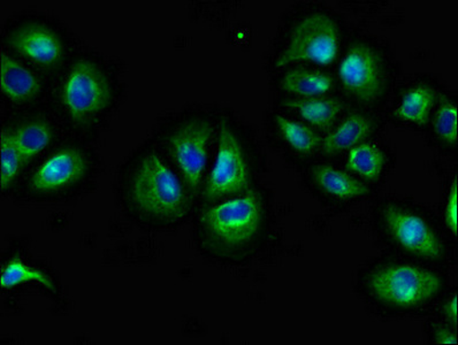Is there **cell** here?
I'll return each mask as SVG.
<instances>
[{
  "label": "cell",
  "mask_w": 458,
  "mask_h": 345,
  "mask_svg": "<svg viewBox=\"0 0 458 345\" xmlns=\"http://www.w3.org/2000/svg\"><path fill=\"white\" fill-rule=\"evenodd\" d=\"M270 224V200L257 186L238 198L196 206L192 236L205 258L223 266H241L259 254Z\"/></svg>",
  "instance_id": "obj_3"
},
{
  "label": "cell",
  "mask_w": 458,
  "mask_h": 345,
  "mask_svg": "<svg viewBox=\"0 0 458 345\" xmlns=\"http://www.w3.org/2000/svg\"><path fill=\"white\" fill-rule=\"evenodd\" d=\"M115 195L124 216L148 231L178 230L197 206L186 184L150 139L120 166Z\"/></svg>",
  "instance_id": "obj_2"
},
{
  "label": "cell",
  "mask_w": 458,
  "mask_h": 345,
  "mask_svg": "<svg viewBox=\"0 0 458 345\" xmlns=\"http://www.w3.org/2000/svg\"><path fill=\"white\" fill-rule=\"evenodd\" d=\"M457 200H458V183L457 176L454 178L452 186L445 200V211H444V223L445 228H447L450 234L453 235L454 239L457 238L458 231V220H457Z\"/></svg>",
  "instance_id": "obj_25"
},
{
  "label": "cell",
  "mask_w": 458,
  "mask_h": 345,
  "mask_svg": "<svg viewBox=\"0 0 458 345\" xmlns=\"http://www.w3.org/2000/svg\"><path fill=\"white\" fill-rule=\"evenodd\" d=\"M2 124L10 130L27 168L68 136L46 103L10 111Z\"/></svg>",
  "instance_id": "obj_11"
},
{
  "label": "cell",
  "mask_w": 458,
  "mask_h": 345,
  "mask_svg": "<svg viewBox=\"0 0 458 345\" xmlns=\"http://www.w3.org/2000/svg\"><path fill=\"white\" fill-rule=\"evenodd\" d=\"M339 78L349 97L364 105L383 99L388 79L379 54L364 43L353 44L339 66Z\"/></svg>",
  "instance_id": "obj_12"
},
{
  "label": "cell",
  "mask_w": 458,
  "mask_h": 345,
  "mask_svg": "<svg viewBox=\"0 0 458 345\" xmlns=\"http://www.w3.org/2000/svg\"><path fill=\"white\" fill-rule=\"evenodd\" d=\"M33 282L46 288L51 294H57V282L52 278L49 273L30 264L19 255L11 256L2 266V279L0 284L4 290L17 288Z\"/></svg>",
  "instance_id": "obj_20"
},
{
  "label": "cell",
  "mask_w": 458,
  "mask_h": 345,
  "mask_svg": "<svg viewBox=\"0 0 458 345\" xmlns=\"http://www.w3.org/2000/svg\"><path fill=\"white\" fill-rule=\"evenodd\" d=\"M281 105L318 131H331L348 107L335 97L287 98Z\"/></svg>",
  "instance_id": "obj_15"
},
{
  "label": "cell",
  "mask_w": 458,
  "mask_h": 345,
  "mask_svg": "<svg viewBox=\"0 0 458 345\" xmlns=\"http://www.w3.org/2000/svg\"><path fill=\"white\" fill-rule=\"evenodd\" d=\"M437 311L439 319L457 328L458 311L456 289L441 297L439 302L437 303Z\"/></svg>",
  "instance_id": "obj_26"
},
{
  "label": "cell",
  "mask_w": 458,
  "mask_h": 345,
  "mask_svg": "<svg viewBox=\"0 0 458 345\" xmlns=\"http://www.w3.org/2000/svg\"><path fill=\"white\" fill-rule=\"evenodd\" d=\"M219 120L220 114L208 108L184 107L163 116L148 138L186 184L196 204L215 156Z\"/></svg>",
  "instance_id": "obj_6"
},
{
  "label": "cell",
  "mask_w": 458,
  "mask_h": 345,
  "mask_svg": "<svg viewBox=\"0 0 458 345\" xmlns=\"http://www.w3.org/2000/svg\"><path fill=\"white\" fill-rule=\"evenodd\" d=\"M377 216L386 238L405 255L426 264H440L447 257V248L439 231L415 208L387 202Z\"/></svg>",
  "instance_id": "obj_9"
},
{
  "label": "cell",
  "mask_w": 458,
  "mask_h": 345,
  "mask_svg": "<svg viewBox=\"0 0 458 345\" xmlns=\"http://www.w3.org/2000/svg\"><path fill=\"white\" fill-rule=\"evenodd\" d=\"M425 332L429 343L458 345L457 328L444 320L437 318L428 321Z\"/></svg>",
  "instance_id": "obj_24"
},
{
  "label": "cell",
  "mask_w": 458,
  "mask_h": 345,
  "mask_svg": "<svg viewBox=\"0 0 458 345\" xmlns=\"http://www.w3.org/2000/svg\"><path fill=\"white\" fill-rule=\"evenodd\" d=\"M340 44V29L328 14L312 13L293 28L286 47L276 59L279 70L292 63L305 62L317 65H331L336 59Z\"/></svg>",
  "instance_id": "obj_10"
},
{
  "label": "cell",
  "mask_w": 458,
  "mask_h": 345,
  "mask_svg": "<svg viewBox=\"0 0 458 345\" xmlns=\"http://www.w3.org/2000/svg\"><path fill=\"white\" fill-rule=\"evenodd\" d=\"M100 166V156L92 143L66 136L27 168L12 196L25 203L74 199L91 190Z\"/></svg>",
  "instance_id": "obj_5"
},
{
  "label": "cell",
  "mask_w": 458,
  "mask_h": 345,
  "mask_svg": "<svg viewBox=\"0 0 458 345\" xmlns=\"http://www.w3.org/2000/svg\"><path fill=\"white\" fill-rule=\"evenodd\" d=\"M272 124L281 142L295 155L311 156L321 152L324 138L308 124L281 114H273Z\"/></svg>",
  "instance_id": "obj_18"
},
{
  "label": "cell",
  "mask_w": 458,
  "mask_h": 345,
  "mask_svg": "<svg viewBox=\"0 0 458 345\" xmlns=\"http://www.w3.org/2000/svg\"><path fill=\"white\" fill-rule=\"evenodd\" d=\"M123 92L115 63L98 52L80 47L49 82L44 103L68 136L92 143L110 124Z\"/></svg>",
  "instance_id": "obj_1"
},
{
  "label": "cell",
  "mask_w": 458,
  "mask_h": 345,
  "mask_svg": "<svg viewBox=\"0 0 458 345\" xmlns=\"http://www.w3.org/2000/svg\"><path fill=\"white\" fill-rule=\"evenodd\" d=\"M0 95L11 111L33 107L46 102L49 82L25 63L2 49Z\"/></svg>",
  "instance_id": "obj_13"
},
{
  "label": "cell",
  "mask_w": 458,
  "mask_h": 345,
  "mask_svg": "<svg viewBox=\"0 0 458 345\" xmlns=\"http://www.w3.org/2000/svg\"><path fill=\"white\" fill-rule=\"evenodd\" d=\"M429 122L433 134L445 147H456L458 139L457 104L447 96H440Z\"/></svg>",
  "instance_id": "obj_23"
},
{
  "label": "cell",
  "mask_w": 458,
  "mask_h": 345,
  "mask_svg": "<svg viewBox=\"0 0 458 345\" xmlns=\"http://www.w3.org/2000/svg\"><path fill=\"white\" fill-rule=\"evenodd\" d=\"M447 289L444 273L420 260L380 259L361 271L357 280L364 302L388 318L428 311Z\"/></svg>",
  "instance_id": "obj_4"
},
{
  "label": "cell",
  "mask_w": 458,
  "mask_h": 345,
  "mask_svg": "<svg viewBox=\"0 0 458 345\" xmlns=\"http://www.w3.org/2000/svg\"><path fill=\"white\" fill-rule=\"evenodd\" d=\"M388 159L377 143L365 142L349 150L345 167L364 181L376 183L383 176Z\"/></svg>",
  "instance_id": "obj_22"
},
{
  "label": "cell",
  "mask_w": 458,
  "mask_h": 345,
  "mask_svg": "<svg viewBox=\"0 0 458 345\" xmlns=\"http://www.w3.org/2000/svg\"><path fill=\"white\" fill-rule=\"evenodd\" d=\"M309 180L321 195L337 202H352L371 194L367 183L332 164H315L309 170Z\"/></svg>",
  "instance_id": "obj_14"
},
{
  "label": "cell",
  "mask_w": 458,
  "mask_h": 345,
  "mask_svg": "<svg viewBox=\"0 0 458 345\" xmlns=\"http://www.w3.org/2000/svg\"><path fill=\"white\" fill-rule=\"evenodd\" d=\"M376 128V120L371 115L360 112L349 114L325 136L321 154L325 156H335L352 150V147L367 142Z\"/></svg>",
  "instance_id": "obj_16"
},
{
  "label": "cell",
  "mask_w": 458,
  "mask_h": 345,
  "mask_svg": "<svg viewBox=\"0 0 458 345\" xmlns=\"http://www.w3.org/2000/svg\"><path fill=\"white\" fill-rule=\"evenodd\" d=\"M27 170L25 160L11 132L2 124L0 131V190L12 196Z\"/></svg>",
  "instance_id": "obj_21"
},
{
  "label": "cell",
  "mask_w": 458,
  "mask_h": 345,
  "mask_svg": "<svg viewBox=\"0 0 458 345\" xmlns=\"http://www.w3.org/2000/svg\"><path fill=\"white\" fill-rule=\"evenodd\" d=\"M259 152L250 128L231 114H220L215 156L197 206L238 198L257 187Z\"/></svg>",
  "instance_id": "obj_7"
},
{
  "label": "cell",
  "mask_w": 458,
  "mask_h": 345,
  "mask_svg": "<svg viewBox=\"0 0 458 345\" xmlns=\"http://www.w3.org/2000/svg\"><path fill=\"white\" fill-rule=\"evenodd\" d=\"M331 75L312 68L299 67L288 71L280 79L279 89L295 98L323 97L335 89Z\"/></svg>",
  "instance_id": "obj_19"
},
{
  "label": "cell",
  "mask_w": 458,
  "mask_h": 345,
  "mask_svg": "<svg viewBox=\"0 0 458 345\" xmlns=\"http://www.w3.org/2000/svg\"><path fill=\"white\" fill-rule=\"evenodd\" d=\"M440 95L436 88L428 84H417L403 91L393 108V116L409 126L423 128L429 120L439 102Z\"/></svg>",
  "instance_id": "obj_17"
},
{
  "label": "cell",
  "mask_w": 458,
  "mask_h": 345,
  "mask_svg": "<svg viewBox=\"0 0 458 345\" xmlns=\"http://www.w3.org/2000/svg\"><path fill=\"white\" fill-rule=\"evenodd\" d=\"M2 49L6 50L50 82L80 47L73 34L58 19L26 13L4 27Z\"/></svg>",
  "instance_id": "obj_8"
}]
</instances>
